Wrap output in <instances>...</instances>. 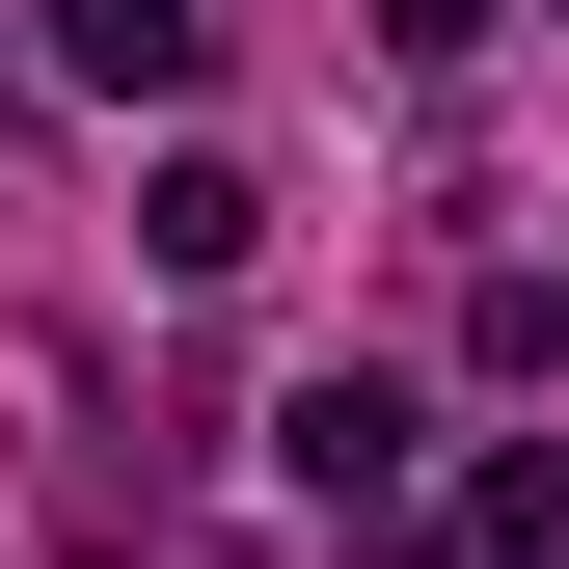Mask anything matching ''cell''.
<instances>
[{
	"label": "cell",
	"mask_w": 569,
	"mask_h": 569,
	"mask_svg": "<svg viewBox=\"0 0 569 569\" xmlns=\"http://www.w3.org/2000/svg\"><path fill=\"white\" fill-rule=\"evenodd\" d=\"M190 54H218V28H190V0H54V82H82V109H163Z\"/></svg>",
	"instance_id": "obj_1"
},
{
	"label": "cell",
	"mask_w": 569,
	"mask_h": 569,
	"mask_svg": "<svg viewBox=\"0 0 569 569\" xmlns=\"http://www.w3.org/2000/svg\"><path fill=\"white\" fill-rule=\"evenodd\" d=\"M271 435H299V488H326V516H380V488H407V380H299Z\"/></svg>",
	"instance_id": "obj_2"
},
{
	"label": "cell",
	"mask_w": 569,
	"mask_h": 569,
	"mask_svg": "<svg viewBox=\"0 0 569 569\" xmlns=\"http://www.w3.org/2000/svg\"><path fill=\"white\" fill-rule=\"evenodd\" d=\"M244 244H271V190H244V163H163V190H136V271H190V299H218Z\"/></svg>",
	"instance_id": "obj_3"
},
{
	"label": "cell",
	"mask_w": 569,
	"mask_h": 569,
	"mask_svg": "<svg viewBox=\"0 0 569 569\" xmlns=\"http://www.w3.org/2000/svg\"><path fill=\"white\" fill-rule=\"evenodd\" d=\"M435 542H461V569H516V542H569V461H542V435H488V461H461V516H435Z\"/></svg>",
	"instance_id": "obj_4"
},
{
	"label": "cell",
	"mask_w": 569,
	"mask_h": 569,
	"mask_svg": "<svg viewBox=\"0 0 569 569\" xmlns=\"http://www.w3.org/2000/svg\"><path fill=\"white\" fill-rule=\"evenodd\" d=\"M488 352H516V380H569V271H488Z\"/></svg>",
	"instance_id": "obj_5"
},
{
	"label": "cell",
	"mask_w": 569,
	"mask_h": 569,
	"mask_svg": "<svg viewBox=\"0 0 569 569\" xmlns=\"http://www.w3.org/2000/svg\"><path fill=\"white\" fill-rule=\"evenodd\" d=\"M380 54H407V82H461V54H488V0H380Z\"/></svg>",
	"instance_id": "obj_6"
}]
</instances>
